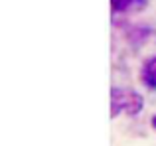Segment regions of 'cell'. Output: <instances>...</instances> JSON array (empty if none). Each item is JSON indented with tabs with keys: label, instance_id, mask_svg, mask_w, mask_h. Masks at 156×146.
Instances as JSON below:
<instances>
[{
	"label": "cell",
	"instance_id": "1",
	"mask_svg": "<svg viewBox=\"0 0 156 146\" xmlns=\"http://www.w3.org/2000/svg\"><path fill=\"white\" fill-rule=\"evenodd\" d=\"M142 109V97L134 91H122V89H113L111 91V115L117 116L121 111L129 115H138Z\"/></svg>",
	"mask_w": 156,
	"mask_h": 146
},
{
	"label": "cell",
	"instance_id": "4",
	"mask_svg": "<svg viewBox=\"0 0 156 146\" xmlns=\"http://www.w3.org/2000/svg\"><path fill=\"white\" fill-rule=\"evenodd\" d=\"M152 127H154V128H156V115H154V116H152Z\"/></svg>",
	"mask_w": 156,
	"mask_h": 146
},
{
	"label": "cell",
	"instance_id": "2",
	"mask_svg": "<svg viewBox=\"0 0 156 146\" xmlns=\"http://www.w3.org/2000/svg\"><path fill=\"white\" fill-rule=\"evenodd\" d=\"M140 77H142V83H144L148 89H156V55L150 57L148 61L142 65Z\"/></svg>",
	"mask_w": 156,
	"mask_h": 146
},
{
	"label": "cell",
	"instance_id": "3",
	"mask_svg": "<svg viewBox=\"0 0 156 146\" xmlns=\"http://www.w3.org/2000/svg\"><path fill=\"white\" fill-rule=\"evenodd\" d=\"M133 2H136V0H111V4H113L115 10H126V8L133 6Z\"/></svg>",
	"mask_w": 156,
	"mask_h": 146
}]
</instances>
